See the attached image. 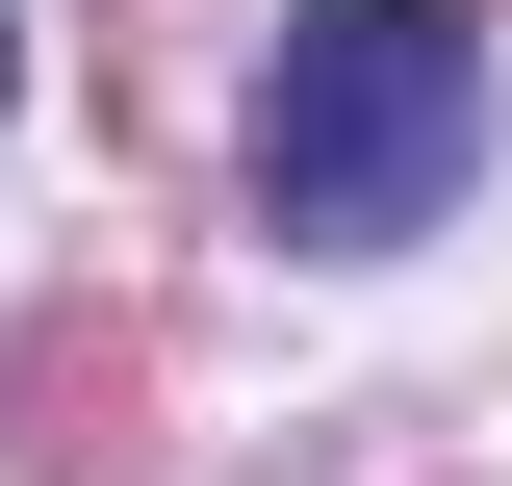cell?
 <instances>
[{
    "label": "cell",
    "mask_w": 512,
    "mask_h": 486,
    "mask_svg": "<svg viewBox=\"0 0 512 486\" xmlns=\"http://www.w3.org/2000/svg\"><path fill=\"white\" fill-rule=\"evenodd\" d=\"M487 180V26L461 0H282V77H256V205L308 256H384Z\"/></svg>",
    "instance_id": "6da1fadb"
},
{
    "label": "cell",
    "mask_w": 512,
    "mask_h": 486,
    "mask_svg": "<svg viewBox=\"0 0 512 486\" xmlns=\"http://www.w3.org/2000/svg\"><path fill=\"white\" fill-rule=\"evenodd\" d=\"M0 103H26V52H0Z\"/></svg>",
    "instance_id": "7a4b0ae2"
}]
</instances>
